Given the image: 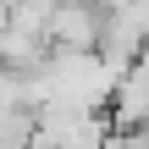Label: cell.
<instances>
[{"mask_svg": "<svg viewBox=\"0 0 149 149\" xmlns=\"http://www.w3.org/2000/svg\"><path fill=\"white\" fill-rule=\"evenodd\" d=\"M100 39V6L94 0H61L44 17V44L50 50H94Z\"/></svg>", "mask_w": 149, "mask_h": 149, "instance_id": "obj_1", "label": "cell"}]
</instances>
